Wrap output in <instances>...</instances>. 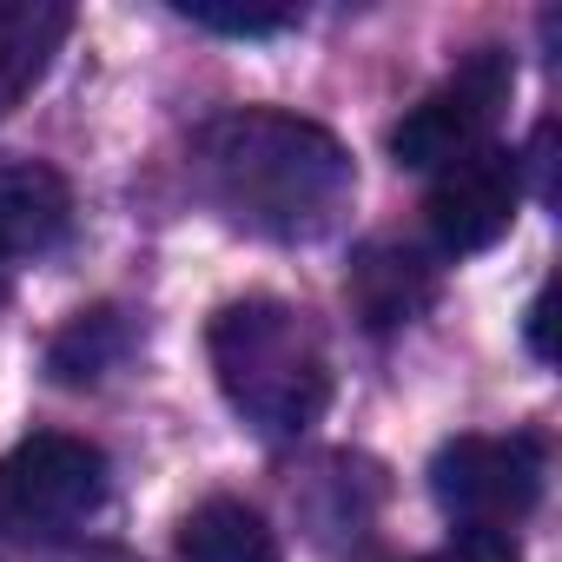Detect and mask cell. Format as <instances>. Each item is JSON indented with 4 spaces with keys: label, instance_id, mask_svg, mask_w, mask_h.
Returning <instances> with one entry per match:
<instances>
[{
    "label": "cell",
    "instance_id": "cell-2",
    "mask_svg": "<svg viewBox=\"0 0 562 562\" xmlns=\"http://www.w3.org/2000/svg\"><path fill=\"white\" fill-rule=\"evenodd\" d=\"M225 404L258 437H305L331 404V364L312 318L285 299H238L205 331Z\"/></svg>",
    "mask_w": 562,
    "mask_h": 562
},
{
    "label": "cell",
    "instance_id": "cell-3",
    "mask_svg": "<svg viewBox=\"0 0 562 562\" xmlns=\"http://www.w3.org/2000/svg\"><path fill=\"white\" fill-rule=\"evenodd\" d=\"M542 437H450L430 457V496L457 536H509L542 503Z\"/></svg>",
    "mask_w": 562,
    "mask_h": 562
},
{
    "label": "cell",
    "instance_id": "cell-8",
    "mask_svg": "<svg viewBox=\"0 0 562 562\" xmlns=\"http://www.w3.org/2000/svg\"><path fill=\"white\" fill-rule=\"evenodd\" d=\"M74 232V186L41 166V159H21L0 172V251L8 258H47L60 251Z\"/></svg>",
    "mask_w": 562,
    "mask_h": 562
},
{
    "label": "cell",
    "instance_id": "cell-6",
    "mask_svg": "<svg viewBox=\"0 0 562 562\" xmlns=\"http://www.w3.org/2000/svg\"><path fill=\"white\" fill-rule=\"evenodd\" d=\"M516 205H522V159L490 139V146L437 166L424 218H430V238L450 258H470V251H490L516 225Z\"/></svg>",
    "mask_w": 562,
    "mask_h": 562
},
{
    "label": "cell",
    "instance_id": "cell-10",
    "mask_svg": "<svg viewBox=\"0 0 562 562\" xmlns=\"http://www.w3.org/2000/svg\"><path fill=\"white\" fill-rule=\"evenodd\" d=\"M179 562H285L271 522L238 496H205L179 522Z\"/></svg>",
    "mask_w": 562,
    "mask_h": 562
},
{
    "label": "cell",
    "instance_id": "cell-14",
    "mask_svg": "<svg viewBox=\"0 0 562 562\" xmlns=\"http://www.w3.org/2000/svg\"><path fill=\"white\" fill-rule=\"evenodd\" d=\"M529 351L549 364V292H536V305H529Z\"/></svg>",
    "mask_w": 562,
    "mask_h": 562
},
{
    "label": "cell",
    "instance_id": "cell-4",
    "mask_svg": "<svg viewBox=\"0 0 562 562\" xmlns=\"http://www.w3.org/2000/svg\"><path fill=\"white\" fill-rule=\"evenodd\" d=\"M106 450L67 430H34L27 443L8 450L0 463V529L14 536H67L80 522H93V509L106 503Z\"/></svg>",
    "mask_w": 562,
    "mask_h": 562
},
{
    "label": "cell",
    "instance_id": "cell-9",
    "mask_svg": "<svg viewBox=\"0 0 562 562\" xmlns=\"http://www.w3.org/2000/svg\"><path fill=\"white\" fill-rule=\"evenodd\" d=\"M67 34H74L67 0H0V120L47 80Z\"/></svg>",
    "mask_w": 562,
    "mask_h": 562
},
{
    "label": "cell",
    "instance_id": "cell-15",
    "mask_svg": "<svg viewBox=\"0 0 562 562\" xmlns=\"http://www.w3.org/2000/svg\"><path fill=\"white\" fill-rule=\"evenodd\" d=\"M8 292H14V258L0 251V305H8Z\"/></svg>",
    "mask_w": 562,
    "mask_h": 562
},
{
    "label": "cell",
    "instance_id": "cell-7",
    "mask_svg": "<svg viewBox=\"0 0 562 562\" xmlns=\"http://www.w3.org/2000/svg\"><path fill=\"white\" fill-rule=\"evenodd\" d=\"M345 299L351 312L371 325V331H397L411 318L430 312L437 299V265L417 251V245H397V238H378L351 258V278H345Z\"/></svg>",
    "mask_w": 562,
    "mask_h": 562
},
{
    "label": "cell",
    "instance_id": "cell-12",
    "mask_svg": "<svg viewBox=\"0 0 562 562\" xmlns=\"http://www.w3.org/2000/svg\"><path fill=\"white\" fill-rule=\"evenodd\" d=\"M179 14L192 27H212V34H232V41H265V34L299 27V8H212V0H179Z\"/></svg>",
    "mask_w": 562,
    "mask_h": 562
},
{
    "label": "cell",
    "instance_id": "cell-11",
    "mask_svg": "<svg viewBox=\"0 0 562 562\" xmlns=\"http://www.w3.org/2000/svg\"><path fill=\"white\" fill-rule=\"evenodd\" d=\"M133 358V318L113 312V305H93V312H74L67 331L47 345V371L60 384H100L106 371H120Z\"/></svg>",
    "mask_w": 562,
    "mask_h": 562
},
{
    "label": "cell",
    "instance_id": "cell-13",
    "mask_svg": "<svg viewBox=\"0 0 562 562\" xmlns=\"http://www.w3.org/2000/svg\"><path fill=\"white\" fill-rule=\"evenodd\" d=\"M417 562H522V555H516L509 536H457V542H443V549H430Z\"/></svg>",
    "mask_w": 562,
    "mask_h": 562
},
{
    "label": "cell",
    "instance_id": "cell-1",
    "mask_svg": "<svg viewBox=\"0 0 562 562\" xmlns=\"http://www.w3.org/2000/svg\"><path fill=\"white\" fill-rule=\"evenodd\" d=\"M192 172L232 225L285 245L325 238L358 192V166L338 133L278 106H238L212 120L192 146Z\"/></svg>",
    "mask_w": 562,
    "mask_h": 562
},
{
    "label": "cell",
    "instance_id": "cell-5",
    "mask_svg": "<svg viewBox=\"0 0 562 562\" xmlns=\"http://www.w3.org/2000/svg\"><path fill=\"white\" fill-rule=\"evenodd\" d=\"M516 93V60L503 47H476L443 87H430L397 126H391V159L411 172H437L476 146H490L503 106Z\"/></svg>",
    "mask_w": 562,
    "mask_h": 562
}]
</instances>
